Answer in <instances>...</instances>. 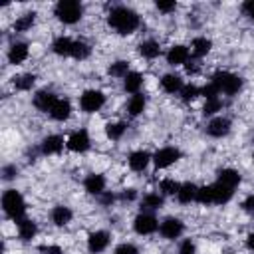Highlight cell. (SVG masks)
I'll use <instances>...</instances> for the list:
<instances>
[{"label": "cell", "mask_w": 254, "mask_h": 254, "mask_svg": "<svg viewBox=\"0 0 254 254\" xmlns=\"http://www.w3.org/2000/svg\"><path fill=\"white\" fill-rule=\"evenodd\" d=\"M107 22H109V26H111L117 34H123V36H125V34H131V32L137 30V26H139V16H137V12H133V10L127 8V6H115V8H111Z\"/></svg>", "instance_id": "obj_1"}, {"label": "cell", "mask_w": 254, "mask_h": 254, "mask_svg": "<svg viewBox=\"0 0 254 254\" xmlns=\"http://www.w3.org/2000/svg\"><path fill=\"white\" fill-rule=\"evenodd\" d=\"M34 20H36V14H34V12H26V14H22L20 18H16L14 30H16V32H26V30H30V28L34 26Z\"/></svg>", "instance_id": "obj_30"}, {"label": "cell", "mask_w": 254, "mask_h": 254, "mask_svg": "<svg viewBox=\"0 0 254 254\" xmlns=\"http://www.w3.org/2000/svg\"><path fill=\"white\" fill-rule=\"evenodd\" d=\"M36 222H32V220H28V218H22V220H18V236L22 238V240H32L34 236H36Z\"/></svg>", "instance_id": "obj_28"}, {"label": "cell", "mask_w": 254, "mask_h": 254, "mask_svg": "<svg viewBox=\"0 0 254 254\" xmlns=\"http://www.w3.org/2000/svg\"><path fill=\"white\" fill-rule=\"evenodd\" d=\"M161 87L167 91V93H177L183 89V79L175 73H167L161 77Z\"/></svg>", "instance_id": "obj_22"}, {"label": "cell", "mask_w": 254, "mask_h": 254, "mask_svg": "<svg viewBox=\"0 0 254 254\" xmlns=\"http://www.w3.org/2000/svg\"><path fill=\"white\" fill-rule=\"evenodd\" d=\"M157 8H159L161 12H165V14H169V12H173V10L177 8V2H175V0H171V2L159 0V2H157Z\"/></svg>", "instance_id": "obj_41"}, {"label": "cell", "mask_w": 254, "mask_h": 254, "mask_svg": "<svg viewBox=\"0 0 254 254\" xmlns=\"http://www.w3.org/2000/svg\"><path fill=\"white\" fill-rule=\"evenodd\" d=\"M143 206L145 208H161L163 206V196L161 194H155V192H149L143 196Z\"/></svg>", "instance_id": "obj_35"}, {"label": "cell", "mask_w": 254, "mask_h": 254, "mask_svg": "<svg viewBox=\"0 0 254 254\" xmlns=\"http://www.w3.org/2000/svg\"><path fill=\"white\" fill-rule=\"evenodd\" d=\"M64 149V139L60 135H48L42 141V153L44 155H58Z\"/></svg>", "instance_id": "obj_18"}, {"label": "cell", "mask_w": 254, "mask_h": 254, "mask_svg": "<svg viewBox=\"0 0 254 254\" xmlns=\"http://www.w3.org/2000/svg\"><path fill=\"white\" fill-rule=\"evenodd\" d=\"M149 161H151V155L147 151H133L129 155V167L133 171H137V173L139 171H145L147 165H149Z\"/></svg>", "instance_id": "obj_19"}, {"label": "cell", "mask_w": 254, "mask_h": 254, "mask_svg": "<svg viewBox=\"0 0 254 254\" xmlns=\"http://www.w3.org/2000/svg\"><path fill=\"white\" fill-rule=\"evenodd\" d=\"M36 83V75L34 73H22L18 77H14V87L20 91H28L32 89V85Z\"/></svg>", "instance_id": "obj_31"}, {"label": "cell", "mask_w": 254, "mask_h": 254, "mask_svg": "<svg viewBox=\"0 0 254 254\" xmlns=\"http://www.w3.org/2000/svg\"><path fill=\"white\" fill-rule=\"evenodd\" d=\"M145 105H147L145 95H143V93H135V95H131V99H129V103H127V111H129L133 117H137V115L143 113Z\"/></svg>", "instance_id": "obj_26"}, {"label": "cell", "mask_w": 254, "mask_h": 254, "mask_svg": "<svg viewBox=\"0 0 254 254\" xmlns=\"http://www.w3.org/2000/svg\"><path fill=\"white\" fill-rule=\"evenodd\" d=\"M56 99H58V97H56L52 91L42 89V91H38V93L34 95V105H36L40 111H48V113H50V109L54 107Z\"/></svg>", "instance_id": "obj_16"}, {"label": "cell", "mask_w": 254, "mask_h": 254, "mask_svg": "<svg viewBox=\"0 0 254 254\" xmlns=\"http://www.w3.org/2000/svg\"><path fill=\"white\" fill-rule=\"evenodd\" d=\"M228 131H230V121L226 117H214L206 125V133L212 137H224L228 135Z\"/></svg>", "instance_id": "obj_12"}, {"label": "cell", "mask_w": 254, "mask_h": 254, "mask_svg": "<svg viewBox=\"0 0 254 254\" xmlns=\"http://www.w3.org/2000/svg\"><path fill=\"white\" fill-rule=\"evenodd\" d=\"M113 200H115V196H113L111 192H103V194H101V204H111Z\"/></svg>", "instance_id": "obj_47"}, {"label": "cell", "mask_w": 254, "mask_h": 254, "mask_svg": "<svg viewBox=\"0 0 254 254\" xmlns=\"http://www.w3.org/2000/svg\"><path fill=\"white\" fill-rule=\"evenodd\" d=\"M141 85H143V77H141V73H137V71H129L125 77H123V87H125V91H129V93H139V89H141Z\"/></svg>", "instance_id": "obj_21"}, {"label": "cell", "mask_w": 254, "mask_h": 254, "mask_svg": "<svg viewBox=\"0 0 254 254\" xmlns=\"http://www.w3.org/2000/svg\"><path fill=\"white\" fill-rule=\"evenodd\" d=\"M73 42H75V40H71V38H67V36H60V38L54 40L52 50H54V54H58V56H71Z\"/></svg>", "instance_id": "obj_20"}, {"label": "cell", "mask_w": 254, "mask_h": 254, "mask_svg": "<svg viewBox=\"0 0 254 254\" xmlns=\"http://www.w3.org/2000/svg\"><path fill=\"white\" fill-rule=\"evenodd\" d=\"M246 246H248L250 250H254V232L248 234V238H246Z\"/></svg>", "instance_id": "obj_50"}, {"label": "cell", "mask_w": 254, "mask_h": 254, "mask_svg": "<svg viewBox=\"0 0 254 254\" xmlns=\"http://www.w3.org/2000/svg\"><path fill=\"white\" fill-rule=\"evenodd\" d=\"M28 46L26 44H22V42H16V44H12L10 46V50H8V62L10 64H14V65H18V64H22L26 58H28Z\"/></svg>", "instance_id": "obj_17"}, {"label": "cell", "mask_w": 254, "mask_h": 254, "mask_svg": "<svg viewBox=\"0 0 254 254\" xmlns=\"http://www.w3.org/2000/svg\"><path fill=\"white\" fill-rule=\"evenodd\" d=\"M183 222L179 220V218H175V216H169V218H165L163 222H161V226H159V230H161V234L165 236V238H169V240H175V238H179L181 234H183Z\"/></svg>", "instance_id": "obj_9"}, {"label": "cell", "mask_w": 254, "mask_h": 254, "mask_svg": "<svg viewBox=\"0 0 254 254\" xmlns=\"http://www.w3.org/2000/svg\"><path fill=\"white\" fill-rule=\"evenodd\" d=\"M220 107H222V101H220L218 97L206 99V103H204V107H202V113H204V115H212V113L220 111Z\"/></svg>", "instance_id": "obj_39"}, {"label": "cell", "mask_w": 254, "mask_h": 254, "mask_svg": "<svg viewBox=\"0 0 254 254\" xmlns=\"http://www.w3.org/2000/svg\"><path fill=\"white\" fill-rule=\"evenodd\" d=\"M196 200H198L200 204H210V202H212V187H210V185L198 187V192H196Z\"/></svg>", "instance_id": "obj_38"}, {"label": "cell", "mask_w": 254, "mask_h": 254, "mask_svg": "<svg viewBox=\"0 0 254 254\" xmlns=\"http://www.w3.org/2000/svg\"><path fill=\"white\" fill-rule=\"evenodd\" d=\"M196 95H200V89L196 87V85H183V89H181V99L185 101V103H189V101H192V99H196Z\"/></svg>", "instance_id": "obj_36"}, {"label": "cell", "mask_w": 254, "mask_h": 254, "mask_svg": "<svg viewBox=\"0 0 254 254\" xmlns=\"http://www.w3.org/2000/svg\"><path fill=\"white\" fill-rule=\"evenodd\" d=\"M242 12H244L250 20H254V0H246V2L242 4Z\"/></svg>", "instance_id": "obj_45"}, {"label": "cell", "mask_w": 254, "mask_h": 254, "mask_svg": "<svg viewBox=\"0 0 254 254\" xmlns=\"http://www.w3.org/2000/svg\"><path fill=\"white\" fill-rule=\"evenodd\" d=\"M105 103V95L99 91V89H87L81 93L79 97V107L85 111V113H95L103 107Z\"/></svg>", "instance_id": "obj_5"}, {"label": "cell", "mask_w": 254, "mask_h": 254, "mask_svg": "<svg viewBox=\"0 0 254 254\" xmlns=\"http://www.w3.org/2000/svg\"><path fill=\"white\" fill-rule=\"evenodd\" d=\"M121 198H123V200H133V198H135V190H133V189H127V190L121 194Z\"/></svg>", "instance_id": "obj_49"}, {"label": "cell", "mask_w": 254, "mask_h": 254, "mask_svg": "<svg viewBox=\"0 0 254 254\" xmlns=\"http://www.w3.org/2000/svg\"><path fill=\"white\" fill-rule=\"evenodd\" d=\"M127 73H129V62H125V60H119L109 65V75H113V77H125Z\"/></svg>", "instance_id": "obj_34"}, {"label": "cell", "mask_w": 254, "mask_h": 254, "mask_svg": "<svg viewBox=\"0 0 254 254\" xmlns=\"http://www.w3.org/2000/svg\"><path fill=\"white\" fill-rule=\"evenodd\" d=\"M2 208L4 212L14 218V220H22L24 212H26V202L22 198V194L16 190V189H8L4 194H2Z\"/></svg>", "instance_id": "obj_2"}, {"label": "cell", "mask_w": 254, "mask_h": 254, "mask_svg": "<svg viewBox=\"0 0 254 254\" xmlns=\"http://www.w3.org/2000/svg\"><path fill=\"white\" fill-rule=\"evenodd\" d=\"M196 192H198V187L194 183H183L181 189H179V192H177V198L183 204H187L190 200H196Z\"/></svg>", "instance_id": "obj_23"}, {"label": "cell", "mask_w": 254, "mask_h": 254, "mask_svg": "<svg viewBox=\"0 0 254 254\" xmlns=\"http://www.w3.org/2000/svg\"><path fill=\"white\" fill-rule=\"evenodd\" d=\"M71 210L67 208V206H64V204H60V206H54V210H52V222L56 224V226H65L69 220H71Z\"/></svg>", "instance_id": "obj_24"}, {"label": "cell", "mask_w": 254, "mask_h": 254, "mask_svg": "<svg viewBox=\"0 0 254 254\" xmlns=\"http://www.w3.org/2000/svg\"><path fill=\"white\" fill-rule=\"evenodd\" d=\"M38 252L40 254H62V248L56 246V244H44V246L38 248Z\"/></svg>", "instance_id": "obj_43"}, {"label": "cell", "mask_w": 254, "mask_h": 254, "mask_svg": "<svg viewBox=\"0 0 254 254\" xmlns=\"http://www.w3.org/2000/svg\"><path fill=\"white\" fill-rule=\"evenodd\" d=\"M83 14V6L77 0H62L56 4V16L64 24H75Z\"/></svg>", "instance_id": "obj_4"}, {"label": "cell", "mask_w": 254, "mask_h": 254, "mask_svg": "<svg viewBox=\"0 0 254 254\" xmlns=\"http://www.w3.org/2000/svg\"><path fill=\"white\" fill-rule=\"evenodd\" d=\"M167 62L171 65H183L189 62V48L183 46V44H177L173 46L169 52H167Z\"/></svg>", "instance_id": "obj_11"}, {"label": "cell", "mask_w": 254, "mask_h": 254, "mask_svg": "<svg viewBox=\"0 0 254 254\" xmlns=\"http://www.w3.org/2000/svg\"><path fill=\"white\" fill-rule=\"evenodd\" d=\"M89 135H87V131L85 129H77V131H73L69 137H67V149L69 151H73V153H83V151H87L89 149Z\"/></svg>", "instance_id": "obj_7"}, {"label": "cell", "mask_w": 254, "mask_h": 254, "mask_svg": "<svg viewBox=\"0 0 254 254\" xmlns=\"http://www.w3.org/2000/svg\"><path fill=\"white\" fill-rule=\"evenodd\" d=\"M210 83L218 89V93L222 91V93H226V95H234V93H238L240 87H242V77H238V75H234V73H230V71H216V73L212 75V81H210Z\"/></svg>", "instance_id": "obj_3"}, {"label": "cell", "mask_w": 254, "mask_h": 254, "mask_svg": "<svg viewBox=\"0 0 254 254\" xmlns=\"http://www.w3.org/2000/svg\"><path fill=\"white\" fill-rule=\"evenodd\" d=\"M210 187H212V202H216V204L228 202L232 198V194H234V189L232 187H226V185H222L218 181L214 185H210Z\"/></svg>", "instance_id": "obj_14"}, {"label": "cell", "mask_w": 254, "mask_h": 254, "mask_svg": "<svg viewBox=\"0 0 254 254\" xmlns=\"http://www.w3.org/2000/svg\"><path fill=\"white\" fill-rule=\"evenodd\" d=\"M194 244L190 240H183L181 246H179V254H194Z\"/></svg>", "instance_id": "obj_44"}, {"label": "cell", "mask_w": 254, "mask_h": 254, "mask_svg": "<svg viewBox=\"0 0 254 254\" xmlns=\"http://www.w3.org/2000/svg\"><path fill=\"white\" fill-rule=\"evenodd\" d=\"M210 48H212V42L208 40V38H194L192 40V56L194 58H202V56H206L208 52H210Z\"/></svg>", "instance_id": "obj_29"}, {"label": "cell", "mask_w": 254, "mask_h": 254, "mask_svg": "<svg viewBox=\"0 0 254 254\" xmlns=\"http://www.w3.org/2000/svg\"><path fill=\"white\" fill-rule=\"evenodd\" d=\"M50 115L56 119V121H65L69 115H71V103L64 97H58L54 107L50 109Z\"/></svg>", "instance_id": "obj_13"}, {"label": "cell", "mask_w": 254, "mask_h": 254, "mask_svg": "<svg viewBox=\"0 0 254 254\" xmlns=\"http://www.w3.org/2000/svg\"><path fill=\"white\" fill-rule=\"evenodd\" d=\"M139 54L143 58H147V60H155L161 54V46L155 40H145V42L139 44Z\"/></svg>", "instance_id": "obj_25"}, {"label": "cell", "mask_w": 254, "mask_h": 254, "mask_svg": "<svg viewBox=\"0 0 254 254\" xmlns=\"http://www.w3.org/2000/svg\"><path fill=\"white\" fill-rule=\"evenodd\" d=\"M218 183L226 185V187H236L240 183V173L234 171V169H220L218 171Z\"/></svg>", "instance_id": "obj_27"}, {"label": "cell", "mask_w": 254, "mask_h": 254, "mask_svg": "<svg viewBox=\"0 0 254 254\" xmlns=\"http://www.w3.org/2000/svg\"><path fill=\"white\" fill-rule=\"evenodd\" d=\"M179 159H181V151L177 147H163L153 155V163L157 169H167Z\"/></svg>", "instance_id": "obj_6"}, {"label": "cell", "mask_w": 254, "mask_h": 254, "mask_svg": "<svg viewBox=\"0 0 254 254\" xmlns=\"http://www.w3.org/2000/svg\"><path fill=\"white\" fill-rule=\"evenodd\" d=\"M123 133H125V123H121V121H115V123H107L105 125V135L109 139H113V141L121 139Z\"/></svg>", "instance_id": "obj_32"}, {"label": "cell", "mask_w": 254, "mask_h": 254, "mask_svg": "<svg viewBox=\"0 0 254 254\" xmlns=\"http://www.w3.org/2000/svg\"><path fill=\"white\" fill-rule=\"evenodd\" d=\"M107 244H109V234H107L105 230H95V232H91L89 238H87V248H89L91 254L103 252V250L107 248Z\"/></svg>", "instance_id": "obj_10"}, {"label": "cell", "mask_w": 254, "mask_h": 254, "mask_svg": "<svg viewBox=\"0 0 254 254\" xmlns=\"http://www.w3.org/2000/svg\"><path fill=\"white\" fill-rule=\"evenodd\" d=\"M115 254H139V250L133 246V244H119L117 248H115Z\"/></svg>", "instance_id": "obj_40"}, {"label": "cell", "mask_w": 254, "mask_h": 254, "mask_svg": "<svg viewBox=\"0 0 254 254\" xmlns=\"http://www.w3.org/2000/svg\"><path fill=\"white\" fill-rule=\"evenodd\" d=\"M242 206H244V210H248V212H254V194L246 196V198H244V202H242Z\"/></svg>", "instance_id": "obj_46"}, {"label": "cell", "mask_w": 254, "mask_h": 254, "mask_svg": "<svg viewBox=\"0 0 254 254\" xmlns=\"http://www.w3.org/2000/svg\"><path fill=\"white\" fill-rule=\"evenodd\" d=\"M200 93L206 97V99H214V97H218V89L212 85V83H208V85H204L202 89H200Z\"/></svg>", "instance_id": "obj_42"}, {"label": "cell", "mask_w": 254, "mask_h": 254, "mask_svg": "<svg viewBox=\"0 0 254 254\" xmlns=\"http://www.w3.org/2000/svg\"><path fill=\"white\" fill-rule=\"evenodd\" d=\"M159 187H161L163 194H177V192H179V189H181V185H179L175 179H163Z\"/></svg>", "instance_id": "obj_37"}, {"label": "cell", "mask_w": 254, "mask_h": 254, "mask_svg": "<svg viewBox=\"0 0 254 254\" xmlns=\"http://www.w3.org/2000/svg\"><path fill=\"white\" fill-rule=\"evenodd\" d=\"M16 175V167H4V179H12Z\"/></svg>", "instance_id": "obj_48"}, {"label": "cell", "mask_w": 254, "mask_h": 254, "mask_svg": "<svg viewBox=\"0 0 254 254\" xmlns=\"http://www.w3.org/2000/svg\"><path fill=\"white\" fill-rule=\"evenodd\" d=\"M89 54H91V48H89L85 42H81V40H75V42H73L71 58H75V60H85Z\"/></svg>", "instance_id": "obj_33"}, {"label": "cell", "mask_w": 254, "mask_h": 254, "mask_svg": "<svg viewBox=\"0 0 254 254\" xmlns=\"http://www.w3.org/2000/svg\"><path fill=\"white\" fill-rule=\"evenodd\" d=\"M133 228L137 234H153L159 224H157V218L153 214H147V212H141L135 220H133Z\"/></svg>", "instance_id": "obj_8"}, {"label": "cell", "mask_w": 254, "mask_h": 254, "mask_svg": "<svg viewBox=\"0 0 254 254\" xmlns=\"http://www.w3.org/2000/svg\"><path fill=\"white\" fill-rule=\"evenodd\" d=\"M83 187L89 194H103L105 192V179L103 175H87V179L83 181Z\"/></svg>", "instance_id": "obj_15"}]
</instances>
